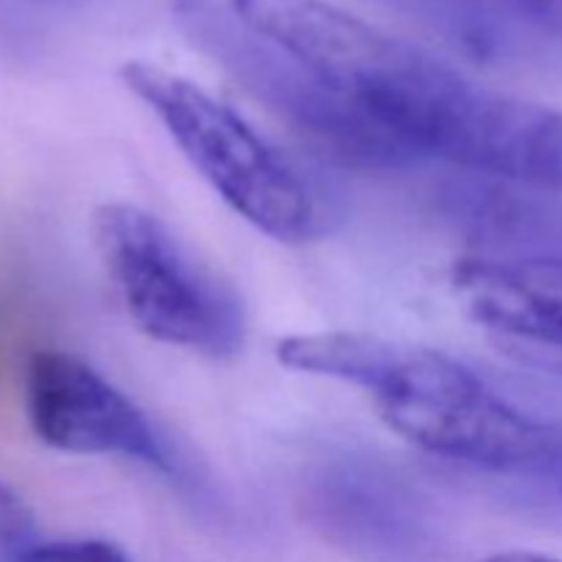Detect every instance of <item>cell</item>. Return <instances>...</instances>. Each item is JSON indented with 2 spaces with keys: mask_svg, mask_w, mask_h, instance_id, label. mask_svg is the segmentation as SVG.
I'll list each match as a JSON object with an SVG mask.
<instances>
[{
  "mask_svg": "<svg viewBox=\"0 0 562 562\" xmlns=\"http://www.w3.org/2000/svg\"><path fill=\"white\" fill-rule=\"evenodd\" d=\"M228 3L415 159L562 192V108L477 86L415 42L327 0Z\"/></svg>",
  "mask_w": 562,
  "mask_h": 562,
  "instance_id": "1",
  "label": "cell"
},
{
  "mask_svg": "<svg viewBox=\"0 0 562 562\" xmlns=\"http://www.w3.org/2000/svg\"><path fill=\"white\" fill-rule=\"evenodd\" d=\"M278 360L366 390L379 417L426 453L497 472L562 470L560 426L521 412L437 349L368 333H316L280 340Z\"/></svg>",
  "mask_w": 562,
  "mask_h": 562,
  "instance_id": "2",
  "label": "cell"
},
{
  "mask_svg": "<svg viewBox=\"0 0 562 562\" xmlns=\"http://www.w3.org/2000/svg\"><path fill=\"white\" fill-rule=\"evenodd\" d=\"M121 80L157 115L209 187L252 228L285 245L324 234L327 212L313 181L231 104L146 60L121 66Z\"/></svg>",
  "mask_w": 562,
  "mask_h": 562,
  "instance_id": "3",
  "label": "cell"
},
{
  "mask_svg": "<svg viewBox=\"0 0 562 562\" xmlns=\"http://www.w3.org/2000/svg\"><path fill=\"white\" fill-rule=\"evenodd\" d=\"M91 236L143 335L214 360L241 351L247 327L239 300L162 220L132 203H102L91 217Z\"/></svg>",
  "mask_w": 562,
  "mask_h": 562,
  "instance_id": "4",
  "label": "cell"
},
{
  "mask_svg": "<svg viewBox=\"0 0 562 562\" xmlns=\"http://www.w3.org/2000/svg\"><path fill=\"white\" fill-rule=\"evenodd\" d=\"M176 16L209 58L322 157L362 170L415 162L398 140L362 119L289 53L247 27L228 0H176Z\"/></svg>",
  "mask_w": 562,
  "mask_h": 562,
  "instance_id": "5",
  "label": "cell"
},
{
  "mask_svg": "<svg viewBox=\"0 0 562 562\" xmlns=\"http://www.w3.org/2000/svg\"><path fill=\"white\" fill-rule=\"evenodd\" d=\"M25 412L33 434L60 453L121 456L176 472L146 415L71 351L44 349L27 360Z\"/></svg>",
  "mask_w": 562,
  "mask_h": 562,
  "instance_id": "6",
  "label": "cell"
},
{
  "mask_svg": "<svg viewBox=\"0 0 562 562\" xmlns=\"http://www.w3.org/2000/svg\"><path fill=\"white\" fill-rule=\"evenodd\" d=\"M450 285L499 340L562 357V258H461Z\"/></svg>",
  "mask_w": 562,
  "mask_h": 562,
  "instance_id": "7",
  "label": "cell"
},
{
  "mask_svg": "<svg viewBox=\"0 0 562 562\" xmlns=\"http://www.w3.org/2000/svg\"><path fill=\"white\" fill-rule=\"evenodd\" d=\"M38 543L36 519L25 499L0 481V562H22Z\"/></svg>",
  "mask_w": 562,
  "mask_h": 562,
  "instance_id": "8",
  "label": "cell"
},
{
  "mask_svg": "<svg viewBox=\"0 0 562 562\" xmlns=\"http://www.w3.org/2000/svg\"><path fill=\"white\" fill-rule=\"evenodd\" d=\"M22 562H130V558L110 541L77 538V541H38Z\"/></svg>",
  "mask_w": 562,
  "mask_h": 562,
  "instance_id": "9",
  "label": "cell"
},
{
  "mask_svg": "<svg viewBox=\"0 0 562 562\" xmlns=\"http://www.w3.org/2000/svg\"><path fill=\"white\" fill-rule=\"evenodd\" d=\"M470 3L508 11V14L521 16L554 36H562V0H470Z\"/></svg>",
  "mask_w": 562,
  "mask_h": 562,
  "instance_id": "10",
  "label": "cell"
},
{
  "mask_svg": "<svg viewBox=\"0 0 562 562\" xmlns=\"http://www.w3.org/2000/svg\"><path fill=\"white\" fill-rule=\"evenodd\" d=\"M481 562H562V560L552 558V554H538V552H499Z\"/></svg>",
  "mask_w": 562,
  "mask_h": 562,
  "instance_id": "11",
  "label": "cell"
},
{
  "mask_svg": "<svg viewBox=\"0 0 562 562\" xmlns=\"http://www.w3.org/2000/svg\"><path fill=\"white\" fill-rule=\"evenodd\" d=\"M9 3H38V0H0V5H9Z\"/></svg>",
  "mask_w": 562,
  "mask_h": 562,
  "instance_id": "12",
  "label": "cell"
}]
</instances>
